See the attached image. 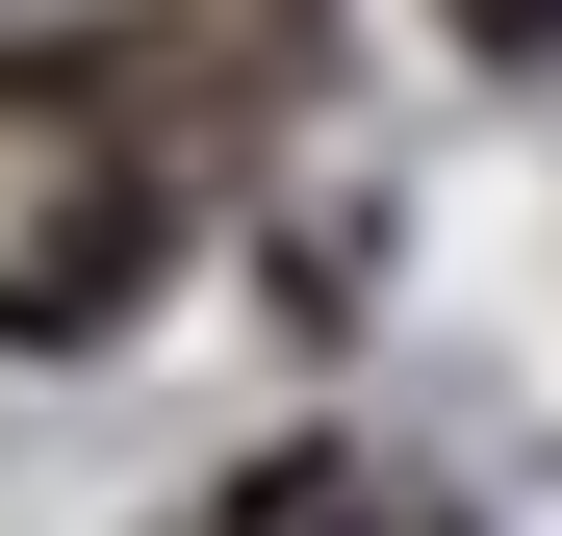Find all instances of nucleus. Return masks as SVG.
<instances>
[{"mask_svg": "<svg viewBox=\"0 0 562 536\" xmlns=\"http://www.w3.org/2000/svg\"><path fill=\"white\" fill-rule=\"evenodd\" d=\"M231 536H435V486H409V460H256Z\"/></svg>", "mask_w": 562, "mask_h": 536, "instance_id": "nucleus-2", "label": "nucleus"}, {"mask_svg": "<svg viewBox=\"0 0 562 536\" xmlns=\"http://www.w3.org/2000/svg\"><path fill=\"white\" fill-rule=\"evenodd\" d=\"M179 205H205V103L154 52H0V332H128Z\"/></svg>", "mask_w": 562, "mask_h": 536, "instance_id": "nucleus-1", "label": "nucleus"}, {"mask_svg": "<svg viewBox=\"0 0 562 536\" xmlns=\"http://www.w3.org/2000/svg\"><path fill=\"white\" fill-rule=\"evenodd\" d=\"M435 26H460V52H562V0H435Z\"/></svg>", "mask_w": 562, "mask_h": 536, "instance_id": "nucleus-3", "label": "nucleus"}]
</instances>
